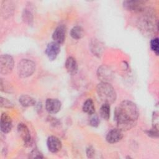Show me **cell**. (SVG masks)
Wrapping results in <instances>:
<instances>
[{
	"mask_svg": "<svg viewBox=\"0 0 159 159\" xmlns=\"http://www.w3.org/2000/svg\"><path fill=\"white\" fill-rule=\"evenodd\" d=\"M139 116V110L135 104L125 100L116 108L114 117L117 128L122 131H126L136 125Z\"/></svg>",
	"mask_w": 159,
	"mask_h": 159,
	"instance_id": "cell-1",
	"label": "cell"
},
{
	"mask_svg": "<svg viewBox=\"0 0 159 159\" xmlns=\"http://www.w3.org/2000/svg\"><path fill=\"white\" fill-rule=\"evenodd\" d=\"M137 25L141 33L147 37H153L158 30V20L155 11L151 8H146L140 13Z\"/></svg>",
	"mask_w": 159,
	"mask_h": 159,
	"instance_id": "cell-2",
	"label": "cell"
},
{
	"mask_svg": "<svg viewBox=\"0 0 159 159\" xmlns=\"http://www.w3.org/2000/svg\"><path fill=\"white\" fill-rule=\"evenodd\" d=\"M96 92L98 97L104 103L111 104L116 100V92L109 83L101 82L96 87Z\"/></svg>",
	"mask_w": 159,
	"mask_h": 159,
	"instance_id": "cell-3",
	"label": "cell"
},
{
	"mask_svg": "<svg viewBox=\"0 0 159 159\" xmlns=\"http://www.w3.org/2000/svg\"><path fill=\"white\" fill-rule=\"evenodd\" d=\"M35 70V63L29 59H22L17 65V71L21 78L31 76Z\"/></svg>",
	"mask_w": 159,
	"mask_h": 159,
	"instance_id": "cell-4",
	"label": "cell"
},
{
	"mask_svg": "<svg viewBox=\"0 0 159 159\" xmlns=\"http://www.w3.org/2000/svg\"><path fill=\"white\" fill-rule=\"evenodd\" d=\"M14 66V61L12 56L3 54L0 57V73L2 75L11 73Z\"/></svg>",
	"mask_w": 159,
	"mask_h": 159,
	"instance_id": "cell-5",
	"label": "cell"
},
{
	"mask_svg": "<svg viewBox=\"0 0 159 159\" xmlns=\"http://www.w3.org/2000/svg\"><path fill=\"white\" fill-rule=\"evenodd\" d=\"M123 7L126 10L135 12L141 13L145 8V2L139 0H127L123 1Z\"/></svg>",
	"mask_w": 159,
	"mask_h": 159,
	"instance_id": "cell-6",
	"label": "cell"
},
{
	"mask_svg": "<svg viewBox=\"0 0 159 159\" xmlns=\"http://www.w3.org/2000/svg\"><path fill=\"white\" fill-rule=\"evenodd\" d=\"M97 76L99 80L104 83H109L114 78L113 71L106 65H101L98 68Z\"/></svg>",
	"mask_w": 159,
	"mask_h": 159,
	"instance_id": "cell-7",
	"label": "cell"
},
{
	"mask_svg": "<svg viewBox=\"0 0 159 159\" xmlns=\"http://www.w3.org/2000/svg\"><path fill=\"white\" fill-rule=\"evenodd\" d=\"M61 106V103L57 99L48 98L45 101V109L49 114H57L60 111Z\"/></svg>",
	"mask_w": 159,
	"mask_h": 159,
	"instance_id": "cell-8",
	"label": "cell"
},
{
	"mask_svg": "<svg viewBox=\"0 0 159 159\" xmlns=\"http://www.w3.org/2000/svg\"><path fill=\"white\" fill-rule=\"evenodd\" d=\"M66 29L64 25H59L54 30L52 34V39L53 42L61 44L64 42L66 37Z\"/></svg>",
	"mask_w": 159,
	"mask_h": 159,
	"instance_id": "cell-9",
	"label": "cell"
},
{
	"mask_svg": "<svg viewBox=\"0 0 159 159\" xmlns=\"http://www.w3.org/2000/svg\"><path fill=\"white\" fill-rule=\"evenodd\" d=\"M60 44L55 42H52L47 45V48L45 49V53L49 58V60H54L58 56V53H60Z\"/></svg>",
	"mask_w": 159,
	"mask_h": 159,
	"instance_id": "cell-10",
	"label": "cell"
},
{
	"mask_svg": "<svg viewBox=\"0 0 159 159\" xmlns=\"http://www.w3.org/2000/svg\"><path fill=\"white\" fill-rule=\"evenodd\" d=\"M17 131L20 137L22 139L25 145H29L31 143V136L29 129L24 123H19L17 125Z\"/></svg>",
	"mask_w": 159,
	"mask_h": 159,
	"instance_id": "cell-11",
	"label": "cell"
},
{
	"mask_svg": "<svg viewBox=\"0 0 159 159\" xmlns=\"http://www.w3.org/2000/svg\"><path fill=\"white\" fill-rule=\"evenodd\" d=\"M123 138L122 131L118 129H113L111 130L106 135V141L109 143H115L122 140Z\"/></svg>",
	"mask_w": 159,
	"mask_h": 159,
	"instance_id": "cell-12",
	"label": "cell"
},
{
	"mask_svg": "<svg viewBox=\"0 0 159 159\" xmlns=\"http://www.w3.org/2000/svg\"><path fill=\"white\" fill-rule=\"evenodd\" d=\"M12 127V120L10 116L6 113L4 112L1 116L0 128L2 132L6 134L9 132Z\"/></svg>",
	"mask_w": 159,
	"mask_h": 159,
	"instance_id": "cell-13",
	"label": "cell"
},
{
	"mask_svg": "<svg viewBox=\"0 0 159 159\" xmlns=\"http://www.w3.org/2000/svg\"><path fill=\"white\" fill-rule=\"evenodd\" d=\"M47 147L50 152L52 153L58 152L61 148L62 143L61 140L55 136H50L47 141Z\"/></svg>",
	"mask_w": 159,
	"mask_h": 159,
	"instance_id": "cell-14",
	"label": "cell"
},
{
	"mask_svg": "<svg viewBox=\"0 0 159 159\" xmlns=\"http://www.w3.org/2000/svg\"><path fill=\"white\" fill-rule=\"evenodd\" d=\"M90 48L92 53L94 55L98 57H100L102 55L104 50L103 46L102 44L99 40H98V39H94L91 40L90 43Z\"/></svg>",
	"mask_w": 159,
	"mask_h": 159,
	"instance_id": "cell-15",
	"label": "cell"
},
{
	"mask_svg": "<svg viewBox=\"0 0 159 159\" xmlns=\"http://www.w3.org/2000/svg\"><path fill=\"white\" fill-rule=\"evenodd\" d=\"M65 68L68 72L71 75H75L78 71V65L76 60L72 57H68L65 61Z\"/></svg>",
	"mask_w": 159,
	"mask_h": 159,
	"instance_id": "cell-16",
	"label": "cell"
},
{
	"mask_svg": "<svg viewBox=\"0 0 159 159\" xmlns=\"http://www.w3.org/2000/svg\"><path fill=\"white\" fill-rule=\"evenodd\" d=\"M19 103L24 107L33 106L35 104V99L29 95H22L19 98Z\"/></svg>",
	"mask_w": 159,
	"mask_h": 159,
	"instance_id": "cell-17",
	"label": "cell"
},
{
	"mask_svg": "<svg viewBox=\"0 0 159 159\" xmlns=\"http://www.w3.org/2000/svg\"><path fill=\"white\" fill-rule=\"evenodd\" d=\"M83 111L89 115H93L94 114L95 107L93 101L91 99H88L85 101L83 105Z\"/></svg>",
	"mask_w": 159,
	"mask_h": 159,
	"instance_id": "cell-18",
	"label": "cell"
},
{
	"mask_svg": "<svg viewBox=\"0 0 159 159\" xmlns=\"http://www.w3.org/2000/svg\"><path fill=\"white\" fill-rule=\"evenodd\" d=\"M71 37L76 40L81 39L84 35L83 29L80 26H75L70 30Z\"/></svg>",
	"mask_w": 159,
	"mask_h": 159,
	"instance_id": "cell-19",
	"label": "cell"
},
{
	"mask_svg": "<svg viewBox=\"0 0 159 159\" xmlns=\"http://www.w3.org/2000/svg\"><path fill=\"white\" fill-rule=\"evenodd\" d=\"M110 104L107 103H104L99 110L101 117L104 120H108L110 117Z\"/></svg>",
	"mask_w": 159,
	"mask_h": 159,
	"instance_id": "cell-20",
	"label": "cell"
},
{
	"mask_svg": "<svg viewBox=\"0 0 159 159\" xmlns=\"http://www.w3.org/2000/svg\"><path fill=\"white\" fill-rule=\"evenodd\" d=\"M22 20L23 21L27 24L28 25H32L33 23V14L32 13V12L30 11H29V9H24L23 12H22Z\"/></svg>",
	"mask_w": 159,
	"mask_h": 159,
	"instance_id": "cell-21",
	"label": "cell"
},
{
	"mask_svg": "<svg viewBox=\"0 0 159 159\" xmlns=\"http://www.w3.org/2000/svg\"><path fill=\"white\" fill-rule=\"evenodd\" d=\"M150 48L152 50L158 55L159 53V42L158 37L153 38L150 41Z\"/></svg>",
	"mask_w": 159,
	"mask_h": 159,
	"instance_id": "cell-22",
	"label": "cell"
},
{
	"mask_svg": "<svg viewBox=\"0 0 159 159\" xmlns=\"http://www.w3.org/2000/svg\"><path fill=\"white\" fill-rule=\"evenodd\" d=\"M0 88L1 91L5 93H11L12 91V88L9 83L4 81L3 79H1L0 81Z\"/></svg>",
	"mask_w": 159,
	"mask_h": 159,
	"instance_id": "cell-23",
	"label": "cell"
},
{
	"mask_svg": "<svg viewBox=\"0 0 159 159\" xmlns=\"http://www.w3.org/2000/svg\"><path fill=\"white\" fill-rule=\"evenodd\" d=\"M29 158H43V156L42 153L37 148H34L29 153Z\"/></svg>",
	"mask_w": 159,
	"mask_h": 159,
	"instance_id": "cell-24",
	"label": "cell"
},
{
	"mask_svg": "<svg viewBox=\"0 0 159 159\" xmlns=\"http://www.w3.org/2000/svg\"><path fill=\"white\" fill-rule=\"evenodd\" d=\"M1 106L2 107H4V108H12L13 107V104L9 101L8 99L3 98V97H1Z\"/></svg>",
	"mask_w": 159,
	"mask_h": 159,
	"instance_id": "cell-25",
	"label": "cell"
},
{
	"mask_svg": "<svg viewBox=\"0 0 159 159\" xmlns=\"http://www.w3.org/2000/svg\"><path fill=\"white\" fill-rule=\"evenodd\" d=\"M99 122H100L98 116L96 115H93V116H91V117L89 119V125L94 127H98L99 124Z\"/></svg>",
	"mask_w": 159,
	"mask_h": 159,
	"instance_id": "cell-26",
	"label": "cell"
},
{
	"mask_svg": "<svg viewBox=\"0 0 159 159\" xmlns=\"http://www.w3.org/2000/svg\"><path fill=\"white\" fill-rule=\"evenodd\" d=\"M86 155L88 157V158H92L94 157V153H95V151H94V149L93 148V146L90 145L87 148H86Z\"/></svg>",
	"mask_w": 159,
	"mask_h": 159,
	"instance_id": "cell-27",
	"label": "cell"
},
{
	"mask_svg": "<svg viewBox=\"0 0 159 159\" xmlns=\"http://www.w3.org/2000/svg\"><path fill=\"white\" fill-rule=\"evenodd\" d=\"M4 6V11L5 12V16L7 15H10L11 14V11H12V6L10 4V2H9V4H6V2H5V6Z\"/></svg>",
	"mask_w": 159,
	"mask_h": 159,
	"instance_id": "cell-28",
	"label": "cell"
}]
</instances>
